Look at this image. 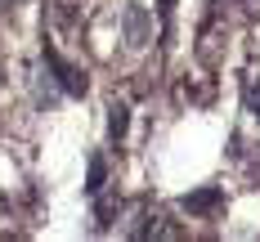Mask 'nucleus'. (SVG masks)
I'll list each match as a JSON object with an SVG mask.
<instances>
[{"instance_id":"1","label":"nucleus","mask_w":260,"mask_h":242,"mask_svg":"<svg viewBox=\"0 0 260 242\" xmlns=\"http://www.w3.org/2000/svg\"><path fill=\"white\" fill-rule=\"evenodd\" d=\"M45 63L54 67V81H58V90H63V94H85V90H90L85 72L72 67L68 58H58V50H50V45H45Z\"/></svg>"},{"instance_id":"2","label":"nucleus","mask_w":260,"mask_h":242,"mask_svg":"<svg viewBox=\"0 0 260 242\" xmlns=\"http://www.w3.org/2000/svg\"><path fill=\"white\" fill-rule=\"evenodd\" d=\"M121 23H126V45H148V36H153V18H148V9L144 5H126V14H121Z\"/></svg>"},{"instance_id":"3","label":"nucleus","mask_w":260,"mask_h":242,"mask_svg":"<svg viewBox=\"0 0 260 242\" xmlns=\"http://www.w3.org/2000/svg\"><path fill=\"white\" fill-rule=\"evenodd\" d=\"M180 206H184L188 215H211V211H220V206H224V188L207 184V188H198V193H184Z\"/></svg>"},{"instance_id":"4","label":"nucleus","mask_w":260,"mask_h":242,"mask_svg":"<svg viewBox=\"0 0 260 242\" xmlns=\"http://www.w3.org/2000/svg\"><path fill=\"white\" fill-rule=\"evenodd\" d=\"M126 126H130V108L126 103H112L108 108V139L121 144V139H126Z\"/></svg>"},{"instance_id":"5","label":"nucleus","mask_w":260,"mask_h":242,"mask_svg":"<svg viewBox=\"0 0 260 242\" xmlns=\"http://www.w3.org/2000/svg\"><path fill=\"white\" fill-rule=\"evenodd\" d=\"M104 184H108V166H104V157H90V175H85V193H90V197H99V193H104Z\"/></svg>"},{"instance_id":"6","label":"nucleus","mask_w":260,"mask_h":242,"mask_svg":"<svg viewBox=\"0 0 260 242\" xmlns=\"http://www.w3.org/2000/svg\"><path fill=\"white\" fill-rule=\"evenodd\" d=\"M247 112H251V117H260V81H256V77L247 81Z\"/></svg>"},{"instance_id":"7","label":"nucleus","mask_w":260,"mask_h":242,"mask_svg":"<svg viewBox=\"0 0 260 242\" xmlns=\"http://www.w3.org/2000/svg\"><path fill=\"white\" fill-rule=\"evenodd\" d=\"M112 211H117V202H112V197H104V202H99V229H108V224H112Z\"/></svg>"},{"instance_id":"8","label":"nucleus","mask_w":260,"mask_h":242,"mask_svg":"<svg viewBox=\"0 0 260 242\" xmlns=\"http://www.w3.org/2000/svg\"><path fill=\"white\" fill-rule=\"evenodd\" d=\"M171 9H175V0H157V14H161V23H171Z\"/></svg>"}]
</instances>
